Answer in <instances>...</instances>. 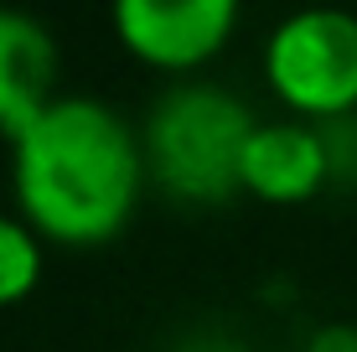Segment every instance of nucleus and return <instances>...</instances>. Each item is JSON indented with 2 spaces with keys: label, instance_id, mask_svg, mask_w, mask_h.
Listing matches in <instances>:
<instances>
[{
  "label": "nucleus",
  "instance_id": "4",
  "mask_svg": "<svg viewBox=\"0 0 357 352\" xmlns=\"http://www.w3.org/2000/svg\"><path fill=\"white\" fill-rule=\"evenodd\" d=\"M109 21L135 63L171 78H192L233 42L238 6L233 0H119Z\"/></svg>",
  "mask_w": 357,
  "mask_h": 352
},
{
  "label": "nucleus",
  "instance_id": "8",
  "mask_svg": "<svg viewBox=\"0 0 357 352\" xmlns=\"http://www.w3.org/2000/svg\"><path fill=\"white\" fill-rule=\"evenodd\" d=\"M305 352H357V326L347 321H331V326H316Z\"/></svg>",
  "mask_w": 357,
  "mask_h": 352
},
{
  "label": "nucleus",
  "instance_id": "1",
  "mask_svg": "<svg viewBox=\"0 0 357 352\" xmlns=\"http://www.w3.org/2000/svg\"><path fill=\"white\" fill-rule=\"evenodd\" d=\"M145 181L140 125L89 93H63L10 140V197L47 244L98 249L119 238Z\"/></svg>",
  "mask_w": 357,
  "mask_h": 352
},
{
  "label": "nucleus",
  "instance_id": "5",
  "mask_svg": "<svg viewBox=\"0 0 357 352\" xmlns=\"http://www.w3.org/2000/svg\"><path fill=\"white\" fill-rule=\"evenodd\" d=\"M331 171H337V155H331V140L321 125L259 119V130L243 145L238 192L269 202V208H295V202H311L331 181Z\"/></svg>",
  "mask_w": 357,
  "mask_h": 352
},
{
  "label": "nucleus",
  "instance_id": "2",
  "mask_svg": "<svg viewBox=\"0 0 357 352\" xmlns=\"http://www.w3.org/2000/svg\"><path fill=\"white\" fill-rule=\"evenodd\" d=\"M259 130L254 109L218 83H171L140 125L145 171L176 202L218 208L238 197L243 145Z\"/></svg>",
  "mask_w": 357,
  "mask_h": 352
},
{
  "label": "nucleus",
  "instance_id": "3",
  "mask_svg": "<svg viewBox=\"0 0 357 352\" xmlns=\"http://www.w3.org/2000/svg\"><path fill=\"white\" fill-rule=\"evenodd\" d=\"M264 78L290 119L342 125L357 114V16L311 6L285 16L264 42Z\"/></svg>",
  "mask_w": 357,
  "mask_h": 352
},
{
  "label": "nucleus",
  "instance_id": "6",
  "mask_svg": "<svg viewBox=\"0 0 357 352\" xmlns=\"http://www.w3.org/2000/svg\"><path fill=\"white\" fill-rule=\"evenodd\" d=\"M63 99V47L26 10H0V135L16 140Z\"/></svg>",
  "mask_w": 357,
  "mask_h": 352
},
{
  "label": "nucleus",
  "instance_id": "7",
  "mask_svg": "<svg viewBox=\"0 0 357 352\" xmlns=\"http://www.w3.org/2000/svg\"><path fill=\"white\" fill-rule=\"evenodd\" d=\"M47 238L21 213H0V311L21 306L47 270Z\"/></svg>",
  "mask_w": 357,
  "mask_h": 352
}]
</instances>
